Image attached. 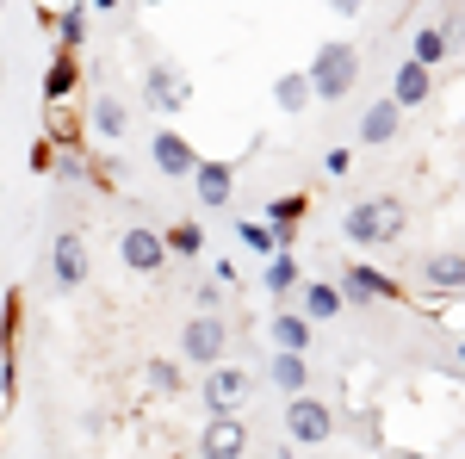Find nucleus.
Listing matches in <instances>:
<instances>
[{"label":"nucleus","mask_w":465,"mask_h":459,"mask_svg":"<svg viewBox=\"0 0 465 459\" xmlns=\"http://www.w3.org/2000/svg\"><path fill=\"white\" fill-rule=\"evenodd\" d=\"M341 230H348V243L360 248H385L403 236V199L397 193H372V199H360L341 212Z\"/></svg>","instance_id":"1"},{"label":"nucleus","mask_w":465,"mask_h":459,"mask_svg":"<svg viewBox=\"0 0 465 459\" xmlns=\"http://www.w3.org/2000/svg\"><path fill=\"white\" fill-rule=\"evenodd\" d=\"M447 50H453V44H447V32H440V25H422V32L410 37V56H416L422 69H440V63H447Z\"/></svg>","instance_id":"24"},{"label":"nucleus","mask_w":465,"mask_h":459,"mask_svg":"<svg viewBox=\"0 0 465 459\" xmlns=\"http://www.w3.org/2000/svg\"><path fill=\"white\" fill-rule=\"evenodd\" d=\"M56 44H63V50H81V44H87V13H81V6L56 13Z\"/></svg>","instance_id":"28"},{"label":"nucleus","mask_w":465,"mask_h":459,"mask_svg":"<svg viewBox=\"0 0 465 459\" xmlns=\"http://www.w3.org/2000/svg\"><path fill=\"white\" fill-rule=\"evenodd\" d=\"M149 162H155L168 180H193V168H199V149L180 137V131H155V137H149Z\"/></svg>","instance_id":"10"},{"label":"nucleus","mask_w":465,"mask_h":459,"mask_svg":"<svg viewBox=\"0 0 465 459\" xmlns=\"http://www.w3.org/2000/svg\"><path fill=\"white\" fill-rule=\"evenodd\" d=\"M311 217V199L304 193H280L273 205H267V224H273V236H280V248L298 243V224Z\"/></svg>","instance_id":"16"},{"label":"nucleus","mask_w":465,"mask_h":459,"mask_svg":"<svg viewBox=\"0 0 465 459\" xmlns=\"http://www.w3.org/2000/svg\"><path fill=\"white\" fill-rule=\"evenodd\" d=\"M397 118H403V106H397L391 94L372 100V106L360 112V143H366V149H385V143L397 137Z\"/></svg>","instance_id":"14"},{"label":"nucleus","mask_w":465,"mask_h":459,"mask_svg":"<svg viewBox=\"0 0 465 459\" xmlns=\"http://www.w3.org/2000/svg\"><path fill=\"white\" fill-rule=\"evenodd\" d=\"M273 106H280V112L317 106V94H311V69H286V75H280V81H273Z\"/></svg>","instance_id":"20"},{"label":"nucleus","mask_w":465,"mask_h":459,"mask_svg":"<svg viewBox=\"0 0 465 459\" xmlns=\"http://www.w3.org/2000/svg\"><path fill=\"white\" fill-rule=\"evenodd\" d=\"M193 186H199V205H205V212H223V205L236 199V162H205V155H199Z\"/></svg>","instance_id":"11"},{"label":"nucleus","mask_w":465,"mask_h":459,"mask_svg":"<svg viewBox=\"0 0 465 459\" xmlns=\"http://www.w3.org/2000/svg\"><path fill=\"white\" fill-rule=\"evenodd\" d=\"M87 274H94L87 243H81L74 230H63V236L50 243V285H56V292H81V285H87Z\"/></svg>","instance_id":"6"},{"label":"nucleus","mask_w":465,"mask_h":459,"mask_svg":"<svg viewBox=\"0 0 465 459\" xmlns=\"http://www.w3.org/2000/svg\"><path fill=\"white\" fill-rule=\"evenodd\" d=\"M429 87H434V69H422L416 56H410V63H397V81H391V100H397V106H422V100H429Z\"/></svg>","instance_id":"18"},{"label":"nucleus","mask_w":465,"mask_h":459,"mask_svg":"<svg viewBox=\"0 0 465 459\" xmlns=\"http://www.w3.org/2000/svg\"><path fill=\"white\" fill-rule=\"evenodd\" d=\"M236 243L249 248V254H267V261H273V254H286V248H280V236H273V224H267V217H242V224H236Z\"/></svg>","instance_id":"23"},{"label":"nucleus","mask_w":465,"mask_h":459,"mask_svg":"<svg viewBox=\"0 0 465 459\" xmlns=\"http://www.w3.org/2000/svg\"><path fill=\"white\" fill-rule=\"evenodd\" d=\"M249 454V423L242 416H212L199 428V459H242Z\"/></svg>","instance_id":"8"},{"label":"nucleus","mask_w":465,"mask_h":459,"mask_svg":"<svg viewBox=\"0 0 465 459\" xmlns=\"http://www.w3.org/2000/svg\"><path fill=\"white\" fill-rule=\"evenodd\" d=\"M267 379L280 385V397H298V391H311V366H304V354H280V348H273Z\"/></svg>","instance_id":"19"},{"label":"nucleus","mask_w":465,"mask_h":459,"mask_svg":"<svg viewBox=\"0 0 465 459\" xmlns=\"http://www.w3.org/2000/svg\"><path fill=\"white\" fill-rule=\"evenodd\" d=\"M267 342H273L280 354H304L311 342H317V323L304 317V311H280V317L267 323Z\"/></svg>","instance_id":"13"},{"label":"nucleus","mask_w":465,"mask_h":459,"mask_svg":"<svg viewBox=\"0 0 465 459\" xmlns=\"http://www.w3.org/2000/svg\"><path fill=\"white\" fill-rule=\"evenodd\" d=\"M360 6H366V0H329V13H341V19H354Z\"/></svg>","instance_id":"31"},{"label":"nucleus","mask_w":465,"mask_h":459,"mask_svg":"<svg viewBox=\"0 0 465 459\" xmlns=\"http://www.w3.org/2000/svg\"><path fill=\"white\" fill-rule=\"evenodd\" d=\"M193 298H199V311H217V304H223V280L199 285V292H193Z\"/></svg>","instance_id":"30"},{"label":"nucleus","mask_w":465,"mask_h":459,"mask_svg":"<svg viewBox=\"0 0 465 459\" xmlns=\"http://www.w3.org/2000/svg\"><path fill=\"white\" fill-rule=\"evenodd\" d=\"M87 6H94V13H118L124 0H87Z\"/></svg>","instance_id":"32"},{"label":"nucleus","mask_w":465,"mask_h":459,"mask_svg":"<svg viewBox=\"0 0 465 459\" xmlns=\"http://www.w3.org/2000/svg\"><path fill=\"white\" fill-rule=\"evenodd\" d=\"M341 304H348V298H341V285H335V280H304V285H298V311H304L311 323L341 317Z\"/></svg>","instance_id":"15"},{"label":"nucleus","mask_w":465,"mask_h":459,"mask_svg":"<svg viewBox=\"0 0 465 459\" xmlns=\"http://www.w3.org/2000/svg\"><path fill=\"white\" fill-rule=\"evenodd\" d=\"M341 298H348V304H385V298H397V280H385V274H379V267H341Z\"/></svg>","instance_id":"12"},{"label":"nucleus","mask_w":465,"mask_h":459,"mask_svg":"<svg viewBox=\"0 0 465 459\" xmlns=\"http://www.w3.org/2000/svg\"><path fill=\"white\" fill-rule=\"evenodd\" d=\"M199 404H205V416H242V404H249V366H205V385H199Z\"/></svg>","instance_id":"4"},{"label":"nucleus","mask_w":465,"mask_h":459,"mask_svg":"<svg viewBox=\"0 0 465 459\" xmlns=\"http://www.w3.org/2000/svg\"><path fill=\"white\" fill-rule=\"evenodd\" d=\"M87 118H94V131H100V137H106V143H118V137H124V131H131V112H124V100H112V94H100Z\"/></svg>","instance_id":"22"},{"label":"nucleus","mask_w":465,"mask_h":459,"mask_svg":"<svg viewBox=\"0 0 465 459\" xmlns=\"http://www.w3.org/2000/svg\"><path fill=\"white\" fill-rule=\"evenodd\" d=\"M180 354H186L193 366H217V360L230 354V329H223V317H217V311H199V317L180 329Z\"/></svg>","instance_id":"5"},{"label":"nucleus","mask_w":465,"mask_h":459,"mask_svg":"<svg viewBox=\"0 0 465 459\" xmlns=\"http://www.w3.org/2000/svg\"><path fill=\"white\" fill-rule=\"evenodd\" d=\"M360 81V56L354 44H317V63H311V94L317 100H348V87Z\"/></svg>","instance_id":"2"},{"label":"nucleus","mask_w":465,"mask_h":459,"mask_svg":"<svg viewBox=\"0 0 465 459\" xmlns=\"http://www.w3.org/2000/svg\"><path fill=\"white\" fill-rule=\"evenodd\" d=\"M143 100L155 112H186L193 106V87H186V75H180L174 63H149L143 69Z\"/></svg>","instance_id":"7"},{"label":"nucleus","mask_w":465,"mask_h":459,"mask_svg":"<svg viewBox=\"0 0 465 459\" xmlns=\"http://www.w3.org/2000/svg\"><path fill=\"white\" fill-rule=\"evenodd\" d=\"M335 410L322 404V397H311V391H298V397H286V434L298 441V447H329L335 441Z\"/></svg>","instance_id":"3"},{"label":"nucleus","mask_w":465,"mask_h":459,"mask_svg":"<svg viewBox=\"0 0 465 459\" xmlns=\"http://www.w3.org/2000/svg\"><path fill=\"white\" fill-rule=\"evenodd\" d=\"M118 254H124L131 274H162V267H168V243H162V230H143V224H131V230L118 236Z\"/></svg>","instance_id":"9"},{"label":"nucleus","mask_w":465,"mask_h":459,"mask_svg":"<svg viewBox=\"0 0 465 459\" xmlns=\"http://www.w3.org/2000/svg\"><path fill=\"white\" fill-rule=\"evenodd\" d=\"M460 366H465V342H460Z\"/></svg>","instance_id":"33"},{"label":"nucleus","mask_w":465,"mask_h":459,"mask_svg":"<svg viewBox=\"0 0 465 459\" xmlns=\"http://www.w3.org/2000/svg\"><path fill=\"white\" fill-rule=\"evenodd\" d=\"M348 168H354V155H348V149H329V155H322V175H348Z\"/></svg>","instance_id":"29"},{"label":"nucleus","mask_w":465,"mask_h":459,"mask_svg":"<svg viewBox=\"0 0 465 459\" xmlns=\"http://www.w3.org/2000/svg\"><path fill=\"white\" fill-rule=\"evenodd\" d=\"M261 285H267L273 298H286V292H298V261H292V248L267 261V274H261Z\"/></svg>","instance_id":"26"},{"label":"nucleus","mask_w":465,"mask_h":459,"mask_svg":"<svg viewBox=\"0 0 465 459\" xmlns=\"http://www.w3.org/2000/svg\"><path fill=\"white\" fill-rule=\"evenodd\" d=\"M422 280H429L434 292H460L465 285V254H453V248H447V254H429V261H422Z\"/></svg>","instance_id":"21"},{"label":"nucleus","mask_w":465,"mask_h":459,"mask_svg":"<svg viewBox=\"0 0 465 459\" xmlns=\"http://www.w3.org/2000/svg\"><path fill=\"white\" fill-rule=\"evenodd\" d=\"M0 13H6V0H0Z\"/></svg>","instance_id":"34"},{"label":"nucleus","mask_w":465,"mask_h":459,"mask_svg":"<svg viewBox=\"0 0 465 459\" xmlns=\"http://www.w3.org/2000/svg\"><path fill=\"white\" fill-rule=\"evenodd\" d=\"M74 87H81V56L56 44V56H50V69H44V100H69Z\"/></svg>","instance_id":"17"},{"label":"nucleus","mask_w":465,"mask_h":459,"mask_svg":"<svg viewBox=\"0 0 465 459\" xmlns=\"http://www.w3.org/2000/svg\"><path fill=\"white\" fill-rule=\"evenodd\" d=\"M143 385L162 391V397H180V385H186V379H180L174 360H149V366H143Z\"/></svg>","instance_id":"27"},{"label":"nucleus","mask_w":465,"mask_h":459,"mask_svg":"<svg viewBox=\"0 0 465 459\" xmlns=\"http://www.w3.org/2000/svg\"><path fill=\"white\" fill-rule=\"evenodd\" d=\"M280 459H292V454H280Z\"/></svg>","instance_id":"35"},{"label":"nucleus","mask_w":465,"mask_h":459,"mask_svg":"<svg viewBox=\"0 0 465 459\" xmlns=\"http://www.w3.org/2000/svg\"><path fill=\"white\" fill-rule=\"evenodd\" d=\"M162 243H168V254H186V261H199V248H205V230H199L193 217H180V224H168V230H162Z\"/></svg>","instance_id":"25"}]
</instances>
